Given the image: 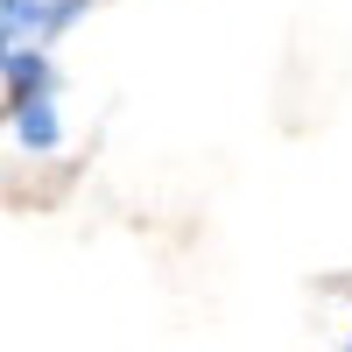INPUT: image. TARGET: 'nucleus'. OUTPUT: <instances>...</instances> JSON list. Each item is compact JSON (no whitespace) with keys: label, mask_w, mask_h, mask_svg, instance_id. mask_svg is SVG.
<instances>
[{"label":"nucleus","mask_w":352,"mask_h":352,"mask_svg":"<svg viewBox=\"0 0 352 352\" xmlns=\"http://www.w3.org/2000/svg\"><path fill=\"white\" fill-rule=\"evenodd\" d=\"M14 127H21V148L28 155H50L56 148V106H50V92H28L21 113H14Z\"/></svg>","instance_id":"f03ea898"},{"label":"nucleus","mask_w":352,"mask_h":352,"mask_svg":"<svg viewBox=\"0 0 352 352\" xmlns=\"http://www.w3.org/2000/svg\"><path fill=\"white\" fill-rule=\"evenodd\" d=\"M92 0H0V50H43L64 21H78Z\"/></svg>","instance_id":"f257e3e1"}]
</instances>
